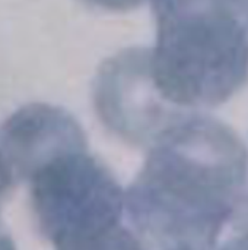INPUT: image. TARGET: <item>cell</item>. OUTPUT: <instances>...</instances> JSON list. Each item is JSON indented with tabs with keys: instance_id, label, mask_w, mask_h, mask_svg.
Segmentation results:
<instances>
[{
	"instance_id": "6da1fadb",
	"label": "cell",
	"mask_w": 248,
	"mask_h": 250,
	"mask_svg": "<svg viewBox=\"0 0 248 250\" xmlns=\"http://www.w3.org/2000/svg\"><path fill=\"white\" fill-rule=\"evenodd\" d=\"M248 151L225 123L193 113L151 146L126 192L137 237L158 250H215L246 195Z\"/></svg>"
},
{
	"instance_id": "7a4b0ae2",
	"label": "cell",
	"mask_w": 248,
	"mask_h": 250,
	"mask_svg": "<svg viewBox=\"0 0 248 250\" xmlns=\"http://www.w3.org/2000/svg\"><path fill=\"white\" fill-rule=\"evenodd\" d=\"M156 22L149 48L153 83L186 113L218 107L248 82L244 0H151Z\"/></svg>"
},
{
	"instance_id": "3957f363",
	"label": "cell",
	"mask_w": 248,
	"mask_h": 250,
	"mask_svg": "<svg viewBox=\"0 0 248 250\" xmlns=\"http://www.w3.org/2000/svg\"><path fill=\"white\" fill-rule=\"evenodd\" d=\"M29 177L44 230L60 248L121 226L126 192L88 149L58 155Z\"/></svg>"
},
{
	"instance_id": "277c9868",
	"label": "cell",
	"mask_w": 248,
	"mask_h": 250,
	"mask_svg": "<svg viewBox=\"0 0 248 250\" xmlns=\"http://www.w3.org/2000/svg\"><path fill=\"white\" fill-rule=\"evenodd\" d=\"M94 105L104 126L132 145L151 146L193 113L168 104L156 89L149 48L132 47L107 59L94 82Z\"/></svg>"
},
{
	"instance_id": "5b68a950",
	"label": "cell",
	"mask_w": 248,
	"mask_h": 250,
	"mask_svg": "<svg viewBox=\"0 0 248 250\" xmlns=\"http://www.w3.org/2000/svg\"><path fill=\"white\" fill-rule=\"evenodd\" d=\"M1 144L6 160L28 177L58 155L88 149L73 116L47 104H32L12 116L1 129Z\"/></svg>"
},
{
	"instance_id": "8992f818",
	"label": "cell",
	"mask_w": 248,
	"mask_h": 250,
	"mask_svg": "<svg viewBox=\"0 0 248 250\" xmlns=\"http://www.w3.org/2000/svg\"><path fill=\"white\" fill-rule=\"evenodd\" d=\"M61 250H146L142 240L132 231L118 226L104 234L63 246Z\"/></svg>"
},
{
	"instance_id": "52a82bcc",
	"label": "cell",
	"mask_w": 248,
	"mask_h": 250,
	"mask_svg": "<svg viewBox=\"0 0 248 250\" xmlns=\"http://www.w3.org/2000/svg\"><path fill=\"white\" fill-rule=\"evenodd\" d=\"M85 1L89 3V4H94L96 7H101L104 10L129 12V10L137 9L146 0H85Z\"/></svg>"
},
{
	"instance_id": "ba28073f",
	"label": "cell",
	"mask_w": 248,
	"mask_h": 250,
	"mask_svg": "<svg viewBox=\"0 0 248 250\" xmlns=\"http://www.w3.org/2000/svg\"><path fill=\"white\" fill-rule=\"evenodd\" d=\"M216 250H248V233H244Z\"/></svg>"
},
{
	"instance_id": "9c48e42d",
	"label": "cell",
	"mask_w": 248,
	"mask_h": 250,
	"mask_svg": "<svg viewBox=\"0 0 248 250\" xmlns=\"http://www.w3.org/2000/svg\"><path fill=\"white\" fill-rule=\"evenodd\" d=\"M244 3H246V10H247V16H248V0H244Z\"/></svg>"
},
{
	"instance_id": "30bf717a",
	"label": "cell",
	"mask_w": 248,
	"mask_h": 250,
	"mask_svg": "<svg viewBox=\"0 0 248 250\" xmlns=\"http://www.w3.org/2000/svg\"><path fill=\"white\" fill-rule=\"evenodd\" d=\"M177 250H191V249H177Z\"/></svg>"
}]
</instances>
